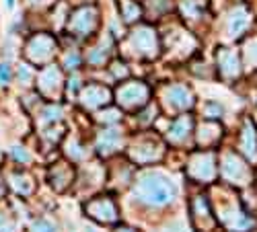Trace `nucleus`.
Wrapping results in <instances>:
<instances>
[{
  "label": "nucleus",
  "instance_id": "7",
  "mask_svg": "<svg viewBox=\"0 0 257 232\" xmlns=\"http://www.w3.org/2000/svg\"><path fill=\"white\" fill-rule=\"evenodd\" d=\"M89 232H95V230H93V228H89Z\"/></svg>",
  "mask_w": 257,
  "mask_h": 232
},
{
  "label": "nucleus",
  "instance_id": "5",
  "mask_svg": "<svg viewBox=\"0 0 257 232\" xmlns=\"http://www.w3.org/2000/svg\"><path fill=\"white\" fill-rule=\"evenodd\" d=\"M9 80V64H0V82L7 84Z\"/></svg>",
  "mask_w": 257,
  "mask_h": 232
},
{
  "label": "nucleus",
  "instance_id": "6",
  "mask_svg": "<svg viewBox=\"0 0 257 232\" xmlns=\"http://www.w3.org/2000/svg\"><path fill=\"white\" fill-rule=\"evenodd\" d=\"M121 232H132V230H121Z\"/></svg>",
  "mask_w": 257,
  "mask_h": 232
},
{
  "label": "nucleus",
  "instance_id": "2",
  "mask_svg": "<svg viewBox=\"0 0 257 232\" xmlns=\"http://www.w3.org/2000/svg\"><path fill=\"white\" fill-rule=\"evenodd\" d=\"M91 212L93 216L101 218V220H115V209L111 205V201H93L91 203Z\"/></svg>",
  "mask_w": 257,
  "mask_h": 232
},
{
  "label": "nucleus",
  "instance_id": "4",
  "mask_svg": "<svg viewBox=\"0 0 257 232\" xmlns=\"http://www.w3.org/2000/svg\"><path fill=\"white\" fill-rule=\"evenodd\" d=\"M35 232H56V230L50 222H39V224H35Z\"/></svg>",
  "mask_w": 257,
  "mask_h": 232
},
{
  "label": "nucleus",
  "instance_id": "1",
  "mask_svg": "<svg viewBox=\"0 0 257 232\" xmlns=\"http://www.w3.org/2000/svg\"><path fill=\"white\" fill-rule=\"evenodd\" d=\"M136 193L148 205H167L175 197V185L163 175H146L138 181Z\"/></svg>",
  "mask_w": 257,
  "mask_h": 232
},
{
  "label": "nucleus",
  "instance_id": "3",
  "mask_svg": "<svg viewBox=\"0 0 257 232\" xmlns=\"http://www.w3.org/2000/svg\"><path fill=\"white\" fill-rule=\"evenodd\" d=\"M187 130H189V119H179L177 123H175V128H173V136L175 140H179V138H183L185 134H187Z\"/></svg>",
  "mask_w": 257,
  "mask_h": 232
}]
</instances>
